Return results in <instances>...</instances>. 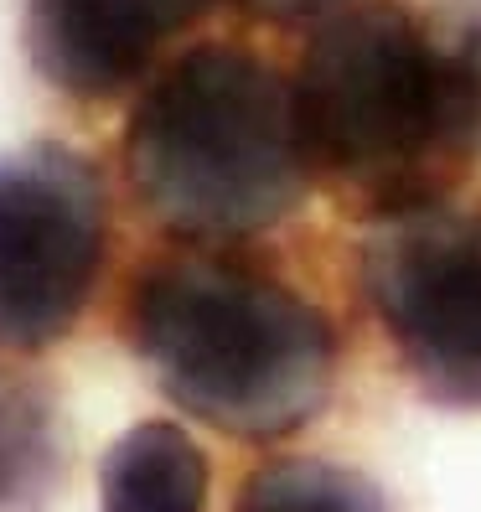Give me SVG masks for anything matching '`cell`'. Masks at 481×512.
I'll list each match as a JSON object with an SVG mask.
<instances>
[{
	"instance_id": "obj_3",
	"label": "cell",
	"mask_w": 481,
	"mask_h": 512,
	"mask_svg": "<svg viewBox=\"0 0 481 512\" xmlns=\"http://www.w3.org/2000/svg\"><path fill=\"white\" fill-rule=\"evenodd\" d=\"M290 83L311 176L368 223L450 197L476 161L435 21L404 0L316 16Z\"/></svg>"
},
{
	"instance_id": "obj_9",
	"label": "cell",
	"mask_w": 481,
	"mask_h": 512,
	"mask_svg": "<svg viewBox=\"0 0 481 512\" xmlns=\"http://www.w3.org/2000/svg\"><path fill=\"white\" fill-rule=\"evenodd\" d=\"M233 512H394L373 476L321 456H269L233 492Z\"/></svg>"
},
{
	"instance_id": "obj_5",
	"label": "cell",
	"mask_w": 481,
	"mask_h": 512,
	"mask_svg": "<svg viewBox=\"0 0 481 512\" xmlns=\"http://www.w3.org/2000/svg\"><path fill=\"white\" fill-rule=\"evenodd\" d=\"M114 202L73 145L37 140L0 156V357L68 342L104 285Z\"/></svg>"
},
{
	"instance_id": "obj_8",
	"label": "cell",
	"mask_w": 481,
	"mask_h": 512,
	"mask_svg": "<svg viewBox=\"0 0 481 512\" xmlns=\"http://www.w3.org/2000/svg\"><path fill=\"white\" fill-rule=\"evenodd\" d=\"M207 492V450L171 419L119 435L99 466V512H207Z\"/></svg>"
},
{
	"instance_id": "obj_4",
	"label": "cell",
	"mask_w": 481,
	"mask_h": 512,
	"mask_svg": "<svg viewBox=\"0 0 481 512\" xmlns=\"http://www.w3.org/2000/svg\"><path fill=\"white\" fill-rule=\"evenodd\" d=\"M357 290L404 378L440 409H481V207L425 202L373 218Z\"/></svg>"
},
{
	"instance_id": "obj_7",
	"label": "cell",
	"mask_w": 481,
	"mask_h": 512,
	"mask_svg": "<svg viewBox=\"0 0 481 512\" xmlns=\"http://www.w3.org/2000/svg\"><path fill=\"white\" fill-rule=\"evenodd\" d=\"M68 461L73 440L52 378L0 363V512H47Z\"/></svg>"
},
{
	"instance_id": "obj_10",
	"label": "cell",
	"mask_w": 481,
	"mask_h": 512,
	"mask_svg": "<svg viewBox=\"0 0 481 512\" xmlns=\"http://www.w3.org/2000/svg\"><path fill=\"white\" fill-rule=\"evenodd\" d=\"M430 21L440 37L445 78H450V94H456L461 125L471 135V150L481 156V0H445Z\"/></svg>"
},
{
	"instance_id": "obj_2",
	"label": "cell",
	"mask_w": 481,
	"mask_h": 512,
	"mask_svg": "<svg viewBox=\"0 0 481 512\" xmlns=\"http://www.w3.org/2000/svg\"><path fill=\"white\" fill-rule=\"evenodd\" d=\"M145 218L192 244H249L311 197L295 83L249 42L207 37L156 68L119 130Z\"/></svg>"
},
{
	"instance_id": "obj_1",
	"label": "cell",
	"mask_w": 481,
	"mask_h": 512,
	"mask_svg": "<svg viewBox=\"0 0 481 512\" xmlns=\"http://www.w3.org/2000/svg\"><path fill=\"white\" fill-rule=\"evenodd\" d=\"M119 337L156 388L228 440H285L332 404L337 326L275 264L238 244L145 254L119 295Z\"/></svg>"
},
{
	"instance_id": "obj_11",
	"label": "cell",
	"mask_w": 481,
	"mask_h": 512,
	"mask_svg": "<svg viewBox=\"0 0 481 512\" xmlns=\"http://www.w3.org/2000/svg\"><path fill=\"white\" fill-rule=\"evenodd\" d=\"M244 11L264 16V21H290V26H311L316 16L347 6V0H238Z\"/></svg>"
},
{
	"instance_id": "obj_6",
	"label": "cell",
	"mask_w": 481,
	"mask_h": 512,
	"mask_svg": "<svg viewBox=\"0 0 481 512\" xmlns=\"http://www.w3.org/2000/svg\"><path fill=\"white\" fill-rule=\"evenodd\" d=\"M213 11L218 0H21V47L52 94L99 109L145 88Z\"/></svg>"
}]
</instances>
